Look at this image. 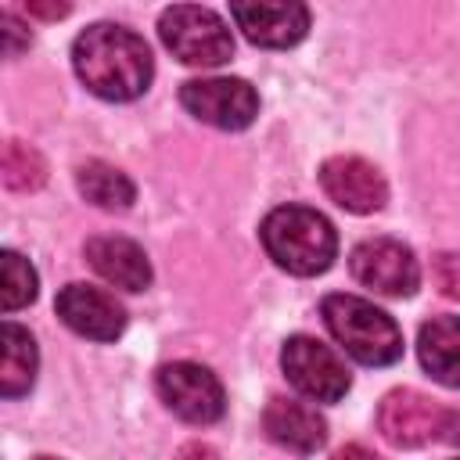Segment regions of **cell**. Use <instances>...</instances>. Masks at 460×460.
I'll return each mask as SVG.
<instances>
[{
	"mask_svg": "<svg viewBox=\"0 0 460 460\" xmlns=\"http://www.w3.org/2000/svg\"><path fill=\"white\" fill-rule=\"evenodd\" d=\"M352 277L385 298H410L420 288V266L413 252L395 237H367L349 255Z\"/></svg>",
	"mask_w": 460,
	"mask_h": 460,
	"instance_id": "obj_9",
	"label": "cell"
},
{
	"mask_svg": "<svg viewBox=\"0 0 460 460\" xmlns=\"http://www.w3.org/2000/svg\"><path fill=\"white\" fill-rule=\"evenodd\" d=\"M230 14L244 40L266 50H288L309 32L305 0H230Z\"/></svg>",
	"mask_w": 460,
	"mask_h": 460,
	"instance_id": "obj_10",
	"label": "cell"
},
{
	"mask_svg": "<svg viewBox=\"0 0 460 460\" xmlns=\"http://www.w3.org/2000/svg\"><path fill=\"white\" fill-rule=\"evenodd\" d=\"M262 428L277 446L291 453H316L327 442V420L316 413V406L302 399H284V395L270 399L262 413Z\"/></svg>",
	"mask_w": 460,
	"mask_h": 460,
	"instance_id": "obj_14",
	"label": "cell"
},
{
	"mask_svg": "<svg viewBox=\"0 0 460 460\" xmlns=\"http://www.w3.org/2000/svg\"><path fill=\"white\" fill-rule=\"evenodd\" d=\"M158 36L172 58L198 68H219L234 58V36L226 22L201 4H172L158 18Z\"/></svg>",
	"mask_w": 460,
	"mask_h": 460,
	"instance_id": "obj_4",
	"label": "cell"
},
{
	"mask_svg": "<svg viewBox=\"0 0 460 460\" xmlns=\"http://www.w3.org/2000/svg\"><path fill=\"white\" fill-rule=\"evenodd\" d=\"M431 277H435V284L446 298H460V255H449V252L435 255Z\"/></svg>",
	"mask_w": 460,
	"mask_h": 460,
	"instance_id": "obj_20",
	"label": "cell"
},
{
	"mask_svg": "<svg viewBox=\"0 0 460 460\" xmlns=\"http://www.w3.org/2000/svg\"><path fill=\"white\" fill-rule=\"evenodd\" d=\"M75 183H79V194L86 201H93L97 208H104V212H126L133 205V198H137L133 180L122 169H115V165H108L101 158L83 162L75 169Z\"/></svg>",
	"mask_w": 460,
	"mask_h": 460,
	"instance_id": "obj_17",
	"label": "cell"
},
{
	"mask_svg": "<svg viewBox=\"0 0 460 460\" xmlns=\"http://www.w3.org/2000/svg\"><path fill=\"white\" fill-rule=\"evenodd\" d=\"M54 309L68 331L90 341H115L126 331V309L115 302V295L93 284H65L54 298Z\"/></svg>",
	"mask_w": 460,
	"mask_h": 460,
	"instance_id": "obj_12",
	"label": "cell"
},
{
	"mask_svg": "<svg viewBox=\"0 0 460 460\" xmlns=\"http://www.w3.org/2000/svg\"><path fill=\"white\" fill-rule=\"evenodd\" d=\"M259 241L266 255L295 277H316L338 255L334 223L309 205H277L273 212H266Z\"/></svg>",
	"mask_w": 460,
	"mask_h": 460,
	"instance_id": "obj_2",
	"label": "cell"
},
{
	"mask_svg": "<svg viewBox=\"0 0 460 460\" xmlns=\"http://www.w3.org/2000/svg\"><path fill=\"white\" fill-rule=\"evenodd\" d=\"M36 341L25 327H18L14 320H4L0 327V395L4 399H18L32 388L36 381Z\"/></svg>",
	"mask_w": 460,
	"mask_h": 460,
	"instance_id": "obj_16",
	"label": "cell"
},
{
	"mask_svg": "<svg viewBox=\"0 0 460 460\" xmlns=\"http://www.w3.org/2000/svg\"><path fill=\"white\" fill-rule=\"evenodd\" d=\"M11 4L40 22H61L72 11V0H11Z\"/></svg>",
	"mask_w": 460,
	"mask_h": 460,
	"instance_id": "obj_21",
	"label": "cell"
},
{
	"mask_svg": "<svg viewBox=\"0 0 460 460\" xmlns=\"http://www.w3.org/2000/svg\"><path fill=\"white\" fill-rule=\"evenodd\" d=\"M417 356L438 385L460 388V316H431L417 334Z\"/></svg>",
	"mask_w": 460,
	"mask_h": 460,
	"instance_id": "obj_15",
	"label": "cell"
},
{
	"mask_svg": "<svg viewBox=\"0 0 460 460\" xmlns=\"http://www.w3.org/2000/svg\"><path fill=\"white\" fill-rule=\"evenodd\" d=\"M36 288H40V280H36L32 262L25 255L4 248L0 252V305H4V313L29 305L36 298Z\"/></svg>",
	"mask_w": 460,
	"mask_h": 460,
	"instance_id": "obj_18",
	"label": "cell"
},
{
	"mask_svg": "<svg viewBox=\"0 0 460 460\" xmlns=\"http://www.w3.org/2000/svg\"><path fill=\"white\" fill-rule=\"evenodd\" d=\"M377 428L399 449H413V446H424L431 438L460 446V413L446 410V406H438L428 395L410 392V388H395L381 399Z\"/></svg>",
	"mask_w": 460,
	"mask_h": 460,
	"instance_id": "obj_5",
	"label": "cell"
},
{
	"mask_svg": "<svg viewBox=\"0 0 460 460\" xmlns=\"http://www.w3.org/2000/svg\"><path fill=\"white\" fill-rule=\"evenodd\" d=\"M90 270L108 280L111 288H122V291H144L151 284V262L144 255V248L129 237H119V234H97L86 241L83 248Z\"/></svg>",
	"mask_w": 460,
	"mask_h": 460,
	"instance_id": "obj_13",
	"label": "cell"
},
{
	"mask_svg": "<svg viewBox=\"0 0 460 460\" xmlns=\"http://www.w3.org/2000/svg\"><path fill=\"white\" fill-rule=\"evenodd\" d=\"M72 68L79 83L104 101H137L155 75L147 43L115 22L86 25L72 43Z\"/></svg>",
	"mask_w": 460,
	"mask_h": 460,
	"instance_id": "obj_1",
	"label": "cell"
},
{
	"mask_svg": "<svg viewBox=\"0 0 460 460\" xmlns=\"http://www.w3.org/2000/svg\"><path fill=\"white\" fill-rule=\"evenodd\" d=\"M320 316L331 338L341 345V352H349L363 367H392L402 356L399 323L359 295H345V291L327 295L320 302Z\"/></svg>",
	"mask_w": 460,
	"mask_h": 460,
	"instance_id": "obj_3",
	"label": "cell"
},
{
	"mask_svg": "<svg viewBox=\"0 0 460 460\" xmlns=\"http://www.w3.org/2000/svg\"><path fill=\"white\" fill-rule=\"evenodd\" d=\"M280 367H284L288 385L298 395H305L309 402H338L352 388V377H349V367L341 363V356L309 334H291L284 341Z\"/></svg>",
	"mask_w": 460,
	"mask_h": 460,
	"instance_id": "obj_6",
	"label": "cell"
},
{
	"mask_svg": "<svg viewBox=\"0 0 460 460\" xmlns=\"http://www.w3.org/2000/svg\"><path fill=\"white\" fill-rule=\"evenodd\" d=\"M155 392L169 413H176L180 420L198 424V428L216 424L226 410V392H223L219 377L208 367L190 363V359H176V363L158 367Z\"/></svg>",
	"mask_w": 460,
	"mask_h": 460,
	"instance_id": "obj_7",
	"label": "cell"
},
{
	"mask_svg": "<svg viewBox=\"0 0 460 460\" xmlns=\"http://www.w3.org/2000/svg\"><path fill=\"white\" fill-rule=\"evenodd\" d=\"M320 187L323 194L341 205L345 212H356V216H367V212H377L385 201H388V183L385 176L359 155H331L323 165H320Z\"/></svg>",
	"mask_w": 460,
	"mask_h": 460,
	"instance_id": "obj_11",
	"label": "cell"
},
{
	"mask_svg": "<svg viewBox=\"0 0 460 460\" xmlns=\"http://www.w3.org/2000/svg\"><path fill=\"white\" fill-rule=\"evenodd\" d=\"M4 32H7V58H14L22 43H29V32H22V22L14 18V11H4Z\"/></svg>",
	"mask_w": 460,
	"mask_h": 460,
	"instance_id": "obj_22",
	"label": "cell"
},
{
	"mask_svg": "<svg viewBox=\"0 0 460 460\" xmlns=\"http://www.w3.org/2000/svg\"><path fill=\"white\" fill-rule=\"evenodd\" d=\"M43 180H47V165H43L40 151L22 144V140H7V147H4V183L11 190L25 194V190L43 187Z\"/></svg>",
	"mask_w": 460,
	"mask_h": 460,
	"instance_id": "obj_19",
	"label": "cell"
},
{
	"mask_svg": "<svg viewBox=\"0 0 460 460\" xmlns=\"http://www.w3.org/2000/svg\"><path fill=\"white\" fill-rule=\"evenodd\" d=\"M180 104L205 126L216 129H248L259 115V93L252 83L234 75H208V79H187L180 86Z\"/></svg>",
	"mask_w": 460,
	"mask_h": 460,
	"instance_id": "obj_8",
	"label": "cell"
}]
</instances>
